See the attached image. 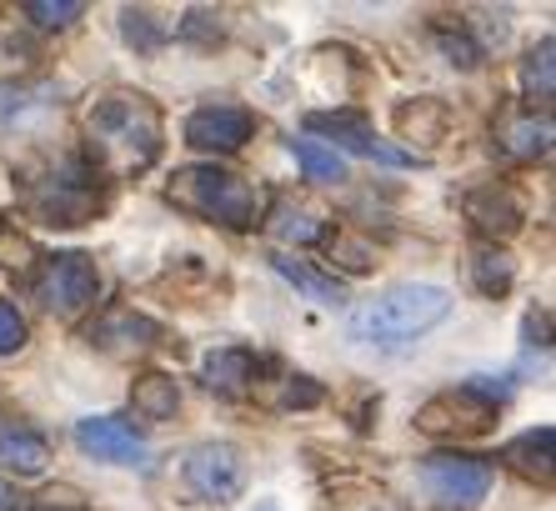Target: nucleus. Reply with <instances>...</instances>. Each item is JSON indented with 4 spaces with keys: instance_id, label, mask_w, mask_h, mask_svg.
<instances>
[{
    "instance_id": "1",
    "label": "nucleus",
    "mask_w": 556,
    "mask_h": 511,
    "mask_svg": "<svg viewBox=\"0 0 556 511\" xmlns=\"http://www.w3.org/2000/svg\"><path fill=\"white\" fill-rule=\"evenodd\" d=\"M86 136H91L96 176H130L146 171L161 155V111L141 90H111L86 115Z\"/></svg>"
},
{
    "instance_id": "12",
    "label": "nucleus",
    "mask_w": 556,
    "mask_h": 511,
    "mask_svg": "<svg viewBox=\"0 0 556 511\" xmlns=\"http://www.w3.org/2000/svg\"><path fill=\"white\" fill-rule=\"evenodd\" d=\"M86 341L111 351V357H136V351H151V346L166 341V326L151 316H141L136 307H111L96 316V326L86 332Z\"/></svg>"
},
{
    "instance_id": "8",
    "label": "nucleus",
    "mask_w": 556,
    "mask_h": 511,
    "mask_svg": "<svg viewBox=\"0 0 556 511\" xmlns=\"http://www.w3.org/2000/svg\"><path fill=\"white\" fill-rule=\"evenodd\" d=\"M416 476L431 497L452 501V507H477L492 491V461L466 457V451H431V457H421Z\"/></svg>"
},
{
    "instance_id": "4",
    "label": "nucleus",
    "mask_w": 556,
    "mask_h": 511,
    "mask_svg": "<svg viewBox=\"0 0 556 511\" xmlns=\"http://www.w3.org/2000/svg\"><path fill=\"white\" fill-rule=\"evenodd\" d=\"M30 296L40 301V311H51L55 321H76L80 311L96 307L101 296V271H96L91 256L80 251H65V256H51L40 276L30 282Z\"/></svg>"
},
{
    "instance_id": "16",
    "label": "nucleus",
    "mask_w": 556,
    "mask_h": 511,
    "mask_svg": "<svg viewBox=\"0 0 556 511\" xmlns=\"http://www.w3.org/2000/svg\"><path fill=\"white\" fill-rule=\"evenodd\" d=\"M271 271H276V276H286V282L296 286L306 301H316V307H341V301H346V286H341L337 276H321L311 261H296V256L276 251L271 256Z\"/></svg>"
},
{
    "instance_id": "29",
    "label": "nucleus",
    "mask_w": 556,
    "mask_h": 511,
    "mask_svg": "<svg viewBox=\"0 0 556 511\" xmlns=\"http://www.w3.org/2000/svg\"><path fill=\"white\" fill-rule=\"evenodd\" d=\"M321 386L311 376H286V391H281V407H321Z\"/></svg>"
},
{
    "instance_id": "33",
    "label": "nucleus",
    "mask_w": 556,
    "mask_h": 511,
    "mask_svg": "<svg viewBox=\"0 0 556 511\" xmlns=\"http://www.w3.org/2000/svg\"><path fill=\"white\" fill-rule=\"evenodd\" d=\"M256 511H276V507H271V501H261V507H256Z\"/></svg>"
},
{
    "instance_id": "9",
    "label": "nucleus",
    "mask_w": 556,
    "mask_h": 511,
    "mask_svg": "<svg viewBox=\"0 0 556 511\" xmlns=\"http://www.w3.org/2000/svg\"><path fill=\"white\" fill-rule=\"evenodd\" d=\"M306 130H321V136H331V151H351V155H362V161H376V166H391V171H406V166H421L412 151H402V146H391L381 141L371 126H366V115L356 111H316L306 115Z\"/></svg>"
},
{
    "instance_id": "3",
    "label": "nucleus",
    "mask_w": 556,
    "mask_h": 511,
    "mask_svg": "<svg viewBox=\"0 0 556 511\" xmlns=\"http://www.w3.org/2000/svg\"><path fill=\"white\" fill-rule=\"evenodd\" d=\"M166 196L181 211L201 221H216V226H231V230H247L256 226L261 216V191L251 180H241L236 171H220V166H186L170 176Z\"/></svg>"
},
{
    "instance_id": "34",
    "label": "nucleus",
    "mask_w": 556,
    "mask_h": 511,
    "mask_svg": "<svg viewBox=\"0 0 556 511\" xmlns=\"http://www.w3.org/2000/svg\"><path fill=\"white\" fill-rule=\"evenodd\" d=\"M46 511H51V507H46Z\"/></svg>"
},
{
    "instance_id": "17",
    "label": "nucleus",
    "mask_w": 556,
    "mask_h": 511,
    "mask_svg": "<svg viewBox=\"0 0 556 511\" xmlns=\"http://www.w3.org/2000/svg\"><path fill=\"white\" fill-rule=\"evenodd\" d=\"M0 461H11L15 472H46V461H51V447H46V436H36L30 426L21 422H0Z\"/></svg>"
},
{
    "instance_id": "10",
    "label": "nucleus",
    "mask_w": 556,
    "mask_h": 511,
    "mask_svg": "<svg viewBox=\"0 0 556 511\" xmlns=\"http://www.w3.org/2000/svg\"><path fill=\"white\" fill-rule=\"evenodd\" d=\"M76 447L96 461H111V466H146V457H151L146 436L126 416H86V422H76Z\"/></svg>"
},
{
    "instance_id": "5",
    "label": "nucleus",
    "mask_w": 556,
    "mask_h": 511,
    "mask_svg": "<svg viewBox=\"0 0 556 511\" xmlns=\"http://www.w3.org/2000/svg\"><path fill=\"white\" fill-rule=\"evenodd\" d=\"M502 401L506 397H496L492 386H486V376H471V382L431 397L427 407L416 411V426L431 436H477L496 422V407H502Z\"/></svg>"
},
{
    "instance_id": "11",
    "label": "nucleus",
    "mask_w": 556,
    "mask_h": 511,
    "mask_svg": "<svg viewBox=\"0 0 556 511\" xmlns=\"http://www.w3.org/2000/svg\"><path fill=\"white\" fill-rule=\"evenodd\" d=\"M251 130H256V115L247 105H201L186 115V146H195V151L231 155L251 141Z\"/></svg>"
},
{
    "instance_id": "25",
    "label": "nucleus",
    "mask_w": 556,
    "mask_h": 511,
    "mask_svg": "<svg viewBox=\"0 0 556 511\" xmlns=\"http://www.w3.org/2000/svg\"><path fill=\"white\" fill-rule=\"evenodd\" d=\"M26 15L36 21L40 30H65L71 21H80V15H86V5H80V0H30Z\"/></svg>"
},
{
    "instance_id": "20",
    "label": "nucleus",
    "mask_w": 556,
    "mask_h": 511,
    "mask_svg": "<svg viewBox=\"0 0 556 511\" xmlns=\"http://www.w3.org/2000/svg\"><path fill=\"white\" fill-rule=\"evenodd\" d=\"M466 266H471V282H477L481 296H506V291H511V276H517V266H511V256H506L496 241L477 246Z\"/></svg>"
},
{
    "instance_id": "19",
    "label": "nucleus",
    "mask_w": 556,
    "mask_h": 511,
    "mask_svg": "<svg viewBox=\"0 0 556 511\" xmlns=\"http://www.w3.org/2000/svg\"><path fill=\"white\" fill-rule=\"evenodd\" d=\"M552 441H556V432L552 426H536V432H521L517 441H506V451L502 457L517 466L521 476H536V482H552Z\"/></svg>"
},
{
    "instance_id": "7",
    "label": "nucleus",
    "mask_w": 556,
    "mask_h": 511,
    "mask_svg": "<svg viewBox=\"0 0 556 511\" xmlns=\"http://www.w3.org/2000/svg\"><path fill=\"white\" fill-rule=\"evenodd\" d=\"M181 476H186V486H191L195 497L236 501L251 482V466H247V451L231 447V441H201V447L186 451Z\"/></svg>"
},
{
    "instance_id": "15",
    "label": "nucleus",
    "mask_w": 556,
    "mask_h": 511,
    "mask_svg": "<svg viewBox=\"0 0 556 511\" xmlns=\"http://www.w3.org/2000/svg\"><path fill=\"white\" fill-rule=\"evenodd\" d=\"M496 146L517 161H542L552 151V115L536 111H511L496 121Z\"/></svg>"
},
{
    "instance_id": "18",
    "label": "nucleus",
    "mask_w": 556,
    "mask_h": 511,
    "mask_svg": "<svg viewBox=\"0 0 556 511\" xmlns=\"http://www.w3.org/2000/svg\"><path fill=\"white\" fill-rule=\"evenodd\" d=\"M130 407H136V416H141V422H170V416H176V407H181V391H176V382H170V376L146 371V376H136V386H130Z\"/></svg>"
},
{
    "instance_id": "21",
    "label": "nucleus",
    "mask_w": 556,
    "mask_h": 511,
    "mask_svg": "<svg viewBox=\"0 0 556 511\" xmlns=\"http://www.w3.org/2000/svg\"><path fill=\"white\" fill-rule=\"evenodd\" d=\"M271 230L281 236V241H296V246H316V241H326V216H316V211H306V205H291V201H281L271 211Z\"/></svg>"
},
{
    "instance_id": "6",
    "label": "nucleus",
    "mask_w": 556,
    "mask_h": 511,
    "mask_svg": "<svg viewBox=\"0 0 556 511\" xmlns=\"http://www.w3.org/2000/svg\"><path fill=\"white\" fill-rule=\"evenodd\" d=\"M30 211L46 226H86L101 211V191H96L91 166H61L51 176H40L30 186Z\"/></svg>"
},
{
    "instance_id": "28",
    "label": "nucleus",
    "mask_w": 556,
    "mask_h": 511,
    "mask_svg": "<svg viewBox=\"0 0 556 511\" xmlns=\"http://www.w3.org/2000/svg\"><path fill=\"white\" fill-rule=\"evenodd\" d=\"M441 51L452 55V65H462V71H471V65H481V46L471 36H466V30H441Z\"/></svg>"
},
{
    "instance_id": "26",
    "label": "nucleus",
    "mask_w": 556,
    "mask_h": 511,
    "mask_svg": "<svg viewBox=\"0 0 556 511\" xmlns=\"http://www.w3.org/2000/svg\"><path fill=\"white\" fill-rule=\"evenodd\" d=\"M121 30H126V40L141 46V51H155V46L166 40V26H155L151 11H121Z\"/></svg>"
},
{
    "instance_id": "31",
    "label": "nucleus",
    "mask_w": 556,
    "mask_h": 511,
    "mask_svg": "<svg viewBox=\"0 0 556 511\" xmlns=\"http://www.w3.org/2000/svg\"><path fill=\"white\" fill-rule=\"evenodd\" d=\"M0 511H21V491L11 482H0Z\"/></svg>"
},
{
    "instance_id": "2",
    "label": "nucleus",
    "mask_w": 556,
    "mask_h": 511,
    "mask_svg": "<svg viewBox=\"0 0 556 511\" xmlns=\"http://www.w3.org/2000/svg\"><path fill=\"white\" fill-rule=\"evenodd\" d=\"M446 316H452V291L446 286L406 282L351 311L346 336L356 346H366V351H406V346H416Z\"/></svg>"
},
{
    "instance_id": "22",
    "label": "nucleus",
    "mask_w": 556,
    "mask_h": 511,
    "mask_svg": "<svg viewBox=\"0 0 556 511\" xmlns=\"http://www.w3.org/2000/svg\"><path fill=\"white\" fill-rule=\"evenodd\" d=\"M291 155H296V166L306 171V180H316V186H337V180H346V161H341L331 146L321 141H291Z\"/></svg>"
},
{
    "instance_id": "23",
    "label": "nucleus",
    "mask_w": 556,
    "mask_h": 511,
    "mask_svg": "<svg viewBox=\"0 0 556 511\" xmlns=\"http://www.w3.org/2000/svg\"><path fill=\"white\" fill-rule=\"evenodd\" d=\"M552 36H542V46L521 61V90H527V101H531V111L542 105V115H546V105H552Z\"/></svg>"
},
{
    "instance_id": "30",
    "label": "nucleus",
    "mask_w": 556,
    "mask_h": 511,
    "mask_svg": "<svg viewBox=\"0 0 556 511\" xmlns=\"http://www.w3.org/2000/svg\"><path fill=\"white\" fill-rule=\"evenodd\" d=\"M0 261L11 271H26L30 266V246L21 241V236H11V230H0Z\"/></svg>"
},
{
    "instance_id": "32",
    "label": "nucleus",
    "mask_w": 556,
    "mask_h": 511,
    "mask_svg": "<svg viewBox=\"0 0 556 511\" xmlns=\"http://www.w3.org/2000/svg\"><path fill=\"white\" fill-rule=\"evenodd\" d=\"M366 511H396V507H387V501H381V507H366Z\"/></svg>"
},
{
    "instance_id": "24",
    "label": "nucleus",
    "mask_w": 556,
    "mask_h": 511,
    "mask_svg": "<svg viewBox=\"0 0 556 511\" xmlns=\"http://www.w3.org/2000/svg\"><path fill=\"white\" fill-rule=\"evenodd\" d=\"M396 126L412 136L416 130V141H437L441 126H446V111H441L437 101H416V105H402V115H396Z\"/></svg>"
},
{
    "instance_id": "27",
    "label": "nucleus",
    "mask_w": 556,
    "mask_h": 511,
    "mask_svg": "<svg viewBox=\"0 0 556 511\" xmlns=\"http://www.w3.org/2000/svg\"><path fill=\"white\" fill-rule=\"evenodd\" d=\"M21 346H26V316L11 301H0V357H15Z\"/></svg>"
},
{
    "instance_id": "13",
    "label": "nucleus",
    "mask_w": 556,
    "mask_h": 511,
    "mask_svg": "<svg viewBox=\"0 0 556 511\" xmlns=\"http://www.w3.org/2000/svg\"><path fill=\"white\" fill-rule=\"evenodd\" d=\"M466 221L481 230V236H511V230H521V221H527V205H521V196L511 191V186H502V180H486V186H471L462 201Z\"/></svg>"
},
{
    "instance_id": "14",
    "label": "nucleus",
    "mask_w": 556,
    "mask_h": 511,
    "mask_svg": "<svg viewBox=\"0 0 556 511\" xmlns=\"http://www.w3.org/2000/svg\"><path fill=\"white\" fill-rule=\"evenodd\" d=\"M261 366H266V361H261L256 351H247V346H220V351H211V357L201 361V376H206V386L220 391V397H241V391L256 386Z\"/></svg>"
}]
</instances>
